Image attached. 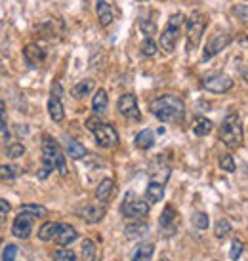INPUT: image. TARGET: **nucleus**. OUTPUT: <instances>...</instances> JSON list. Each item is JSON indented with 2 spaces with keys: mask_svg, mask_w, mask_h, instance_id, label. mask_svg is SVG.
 Masks as SVG:
<instances>
[{
  "mask_svg": "<svg viewBox=\"0 0 248 261\" xmlns=\"http://www.w3.org/2000/svg\"><path fill=\"white\" fill-rule=\"evenodd\" d=\"M151 115L164 124H180L185 116V103L178 95H161L149 105Z\"/></svg>",
  "mask_w": 248,
  "mask_h": 261,
  "instance_id": "f257e3e1",
  "label": "nucleus"
},
{
  "mask_svg": "<svg viewBox=\"0 0 248 261\" xmlns=\"http://www.w3.org/2000/svg\"><path fill=\"white\" fill-rule=\"evenodd\" d=\"M58 170L59 175L65 177L69 174L65 164V156L59 149V145L56 143V139L52 136H44L42 138V172H38V179H46L48 175Z\"/></svg>",
  "mask_w": 248,
  "mask_h": 261,
  "instance_id": "f03ea898",
  "label": "nucleus"
},
{
  "mask_svg": "<svg viewBox=\"0 0 248 261\" xmlns=\"http://www.w3.org/2000/svg\"><path fill=\"white\" fill-rule=\"evenodd\" d=\"M86 128L94 134L97 145L103 147V149H113V147L118 145V134H117V130H115V126L103 122L97 115L88 118Z\"/></svg>",
  "mask_w": 248,
  "mask_h": 261,
  "instance_id": "7ed1b4c3",
  "label": "nucleus"
},
{
  "mask_svg": "<svg viewBox=\"0 0 248 261\" xmlns=\"http://www.w3.org/2000/svg\"><path fill=\"white\" fill-rule=\"evenodd\" d=\"M219 139L226 143L229 149H237L242 143V124L241 116L231 113L224 118L221 130H219Z\"/></svg>",
  "mask_w": 248,
  "mask_h": 261,
  "instance_id": "20e7f679",
  "label": "nucleus"
},
{
  "mask_svg": "<svg viewBox=\"0 0 248 261\" xmlns=\"http://www.w3.org/2000/svg\"><path fill=\"white\" fill-rule=\"evenodd\" d=\"M185 21V17L183 14H174L170 15V19H168L166 27L164 31L161 33V38H159V48L162 51H166V54H172L176 48V44H178V38H180V31H182V25Z\"/></svg>",
  "mask_w": 248,
  "mask_h": 261,
  "instance_id": "39448f33",
  "label": "nucleus"
},
{
  "mask_svg": "<svg viewBox=\"0 0 248 261\" xmlns=\"http://www.w3.org/2000/svg\"><path fill=\"white\" fill-rule=\"evenodd\" d=\"M206 25H208V19L201 12H195L187 19V51L195 50L199 46V42H201V38H203L206 31Z\"/></svg>",
  "mask_w": 248,
  "mask_h": 261,
  "instance_id": "423d86ee",
  "label": "nucleus"
},
{
  "mask_svg": "<svg viewBox=\"0 0 248 261\" xmlns=\"http://www.w3.org/2000/svg\"><path fill=\"white\" fill-rule=\"evenodd\" d=\"M203 86H205V90L212 92V94H226V92H229L233 88V79L224 73L208 74V76L203 79Z\"/></svg>",
  "mask_w": 248,
  "mask_h": 261,
  "instance_id": "0eeeda50",
  "label": "nucleus"
},
{
  "mask_svg": "<svg viewBox=\"0 0 248 261\" xmlns=\"http://www.w3.org/2000/svg\"><path fill=\"white\" fill-rule=\"evenodd\" d=\"M33 227H35V219H33V216L21 212V214H19V216H15V219H14V225H12V234L17 237V239L25 240V239H29L31 237Z\"/></svg>",
  "mask_w": 248,
  "mask_h": 261,
  "instance_id": "6e6552de",
  "label": "nucleus"
},
{
  "mask_svg": "<svg viewBox=\"0 0 248 261\" xmlns=\"http://www.w3.org/2000/svg\"><path fill=\"white\" fill-rule=\"evenodd\" d=\"M118 113L126 118H132V120H139L141 115H139V107H138V99L134 94H122L118 97Z\"/></svg>",
  "mask_w": 248,
  "mask_h": 261,
  "instance_id": "1a4fd4ad",
  "label": "nucleus"
},
{
  "mask_svg": "<svg viewBox=\"0 0 248 261\" xmlns=\"http://www.w3.org/2000/svg\"><path fill=\"white\" fill-rule=\"evenodd\" d=\"M231 40H233V37H231V33H219V35H216V37L212 38L210 42L206 44L205 48V54H203V59H210L214 58L216 54H219V51H224L231 44Z\"/></svg>",
  "mask_w": 248,
  "mask_h": 261,
  "instance_id": "9d476101",
  "label": "nucleus"
},
{
  "mask_svg": "<svg viewBox=\"0 0 248 261\" xmlns=\"http://www.w3.org/2000/svg\"><path fill=\"white\" fill-rule=\"evenodd\" d=\"M122 214L128 219H143L149 214V204L145 200H124Z\"/></svg>",
  "mask_w": 248,
  "mask_h": 261,
  "instance_id": "9b49d317",
  "label": "nucleus"
},
{
  "mask_svg": "<svg viewBox=\"0 0 248 261\" xmlns=\"http://www.w3.org/2000/svg\"><path fill=\"white\" fill-rule=\"evenodd\" d=\"M23 58H25V61H27L31 67H38V65H42V61L46 59V51H44V48H40L38 44H27V46L23 48Z\"/></svg>",
  "mask_w": 248,
  "mask_h": 261,
  "instance_id": "f8f14e48",
  "label": "nucleus"
},
{
  "mask_svg": "<svg viewBox=\"0 0 248 261\" xmlns=\"http://www.w3.org/2000/svg\"><path fill=\"white\" fill-rule=\"evenodd\" d=\"M95 12H97V21L102 27H109L113 19H115V12L107 0H97L95 4Z\"/></svg>",
  "mask_w": 248,
  "mask_h": 261,
  "instance_id": "ddd939ff",
  "label": "nucleus"
},
{
  "mask_svg": "<svg viewBox=\"0 0 248 261\" xmlns=\"http://www.w3.org/2000/svg\"><path fill=\"white\" fill-rule=\"evenodd\" d=\"M113 189H115V181L111 179V177H107V179H103V181H100V185L95 187V200L100 204H105L109 202L111 195H113Z\"/></svg>",
  "mask_w": 248,
  "mask_h": 261,
  "instance_id": "4468645a",
  "label": "nucleus"
},
{
  "mask_svg": "<svg viewBox=\"0 0 248 261\" xmlns=\"http://www.w3.org/2000/svg\"><path fill=\"white\" fill-rule=\"evenodd\" d=\"M63 145H65V151L67 154L71 156L73 160H81L86 156V147L82 145V143H79V141H75V139L71 138H63Z\"/></svg>",
  "mask_w": 248,
  "mask_h": 261,
  "instance_id": "2eb2a0df",
  "label": "nucleus"
},
{
  "mask_svg": "<svg viewBox=\"0 0 248 261\" xmlns=\"http://www.w3.org/2000/svg\"><path fill=\"white\" fill-rule=\"evenodd\" d=\"M77 237H79V232H77L75 227H71V225H59V231H58V234H56V240H58L59 246H69L71 242L77 240Z\"/></svg>",
  "mask_w": 248,
  "mask_h": 261,
  "instance_id": "dca6fc26",
  "label": "nucleus"
},
{
  "mask_svg": "<svg viewBox=\"0 0 248 261\" xmlns=\"http://www.w3.org/2000/svg\"><path fill=\"white\" fill-rule=\"evenodd\" d=\"M48 115L54 122H61L63 118H65V111H63V103L59 97H54L50 95V99H48Z\"/></svg>",
  "mask_w": 248,
  "mask_h": 261,
  "instance_id": "f3484780",
  "label": "nucleus"
},
{
  "mask_svg": "<svg viewBox=\"0 0 248 261\" xmlns=\"http://www.w3.org/2000/svg\"><path fill=\"white\" fill-rule=\"evenodd\" d=\"M151 15V12L149 14H141L138 19V25H139V31L145 35L147 38H151L157 33V21H155V17H149Z\"/></svg>",
  "mask_w": 248,
  "mask_h": 261,
  "instance_id": "a211bd4d",
  "label": "nucleus"
},
{
  "mask_svg": "<svg viewBox=\"0 0 248 261\" xmlns=\"http://www.w3.org/2000/svg\"><path fill=\"white\" fill-rule=\"evenodd\" d=\"M107 107H109V95L105 90H97L94 94V99H92V109L95 115H102L107 111Z\"/></svg>",
  "mask_w": 248,
  "mask_h": 261,
  "instance_id": "6ab92c4d",
  "label": "nucleus"
},
{
  "mask_svg": "<svg viewBox=\"0 0 248 261\" xmlns=\"http://www.w3.org/2000/svg\"><path fill=\"white\" fill-rule=\"evenodd\" d=\"M134 143H136V147H138V149H141V151L151 149V147L155 145L153 130H149V128H147V130H141L138 136H136V141H134Z\"/></svg>",
  "mask_w": 248,
  "mask_h": 261,
  "instance_id": "aec40b11",
  "label": "nucleus"
},
{
  "mask_svg": "<svg viewBox=\"0 0 248 261\" xmlns=\"http://www.w3.org/2000/svg\"><path fill=\"white\" fill-rule=\"evenodd\" d=\"M105 216V210H103L102 206H86L84 210H82V218L86 223H100Z\"/></svg>",
  "mask_w": 248,
  "mask_h": 261,
  "instance_id": "412c9836",
  "label": "nucleus"
},
{
  "mask_svg": "<svg viewBox=\"0 0 248 261\" xmlns=\"http://www.w3.org/2000/svg\"><path fill=\"white\" fill-rule=\"evenodd\" d=\"M145 196L149 202H161L162 198H164V185L162 183H157V181H151L147 185V191H145Z\"/></svg>",
  "mask_w": 248,
  "mask_h": 261,
  "instance_id": "4be33fe9",
  "label": "nucleus"
},
{
  "mask_svg": "<svg viewBox=\"0 0 248 261\" xmlns=\"http://www.w3.org/2000/svg\"><path fill=\"white\" fill-rule=\"evenodd\" d=\"M92 90H94V80L86 79V80H81L77 86H73V90H71V95H73L75 99H84V97H86Z\"/></svg>",
  "mask_w": 248,
  "mask_h": 261,
  "instance_id": "5701e85b",
  "label": "nucleus"
},
{
  "mask_svg": "<svg viewBox=\"0 0 248 261\" xmlns=\"http://www.w3.org/2000/svg\"><path fill=\"white\" fill-rule=\"evenodd\" d=\"M153 252H155L153 244L143 242V244H139V246L136 248V252H134V255H132V261H151Z\"/></svg>",
  "mask_w": 248,
  "mask_h": 261,
  "instance_id": "b1692460",
  "label": "nucleus"
},
{
  "mask_svg": "<svg viewBox=\"0 0 248 261\" xmlns=\"http://www.w3.org/2000/svg\"><path fill=\"white\" fill-rule=\"evenodd\" d=\"M59 225L61 223H56V221H46V223L40 227V231H38V239L44 240V242L56 239V234H58V231H59Z\"/></svg>",
  "mask_w": 248,
  "mask_h": 261,
  "instance_id": "393cba45",
  "label": "nucleus"
},
{
  "mask_svg": "<svg viewBox=\"0 0 248 261\" xmlns=\"http://www.w3.org/2000/svg\"><path fill=\"white\" fill-rule=\"evenodd\" d=\"M147 232H149V227H147L143 221H136V223H132L126 227V237L128 239H143Z\"/></svg>",
  "mask_w": 248,
  "mask_h": 261,
  "instance_id": "a878e982",
  "label": "nucleus"
},
{
  "mask_svg": "<svg viewBox=\"0 0 248 261\" xmlns=\"http://www.w3.org/2000/svg\"><path fill=\"white\" fill-rule=\"evenodd\" d=\"M176 221H178V214L172 206H166L164 212H162L161 216V227L162 229H166V231H172L176 227Z\"/></svg>",
  "mask_w": 248,
  "mask_h": 261,
  "instance_id": "bb28decb",
  "label": "nucleus"
},
{
  "mask_svg": "<svg viewBox=\"0 0 248 261\" xmlns=\"http://www.w3.org/2000/svg\"><path fill=\"white\" fill-rule=\"evenodd\" d=\"M212 130V120L205 118V116H199L195 124H193V132H195V136L199 138H203V136H208Z\"/></svg>",
  "mask_w": 248,
  "mask_h": 261,
  "instance_id": "cd10ccee",
  "label": "nucleus"
},
{
  "mask_svg": "<svg viewBox=\"0 0 248 261\" xmlns=\"http://www.w3.org/2000/svg\"><path fill=\"white\" fill-rule=\"evenodd\" d=\"M97 255V246L92 239H86L82 242V261H95Z\"/></svg>",
  "mask_w": 248,
  "mask_h": 261,
  "instance_id": "c85d7f7f",
  "label": "nucleus"
},
{
  "mask_svg": "<svg viewBox=\"0 0 248 261\" xmlns=\"http://www.w3.org/2000/svg\"><path fill=\"white\" fill-rule=\"evenodd\" d=\"M21 212L29 214L33 218H46V216H48V210H46L44 206H40V204H23Z\"/></svg>",
  "mask_w": 248,
  "mask_h": 261,
  "instance_id": "c756f323",
  "label": "nucleus"
},
{
  "mask_svg": "<svg viewBox=\"0 0 248 261\" xmlns=\"http://www.w3.org/2000/svg\"><path fill=\"white\" fill-rule=\"evenodd\" d=\"M229 232H231L229 219H218V221H216V227H214L216 239H226V237H229Z\"/></svg>",
  "mask_w": 248,
  "mask_h": 261,
  "instance_id": "7c9ffc66",
  "label": "nucleus"
},
{
  "mask_svg": "<svg viewBox=\"0 0 248 261\" xmlns=\"http://www.w3.org/2000/svg\"><path fill=\"white\" fill-rule=\"evenodd\" d=\"M219 168H221L224 172H227V174H233L235 170H237L233 156H231V154H221V156H219Z\"/></svg>",
  "mask_w": 248,
  "mask_h": 261,
  "instance_id": "2f4dec72",
  "label": "nucleus"
},
{
  "mask_svg": "<svg viewBox=\"0 0 248 261\" xmlns=\"http://www.w3.org/2000/svg\"><path fill=\"white\" fill-rule=\"evenodd\" d=\"M15 175H17V168L15 166H10V164L0 166V179L2 181H12V179H15Z\"/></svg>",
  "mask_w": 248,
  "mask_h": 261,
  "instance_id": "473e14b6",
  "label": "nucleus"
},
{
  "mask_svg": "<svg viewBox=\"0 0 248 261\" xmlns=\"http://www.w3.org/2000/svg\"><path fill=\"white\" fill-rule=\"evenodd\" d=\"M6 152L10 159H19L21 154H25V147L19 143V141H14V143H10L6 147Z\"/></svg>",
  "mask_w": 248,
  "mask_h": 261,
  "instance_id": "72a5a7b5",
  "label": "nucleus"
},
{
  "mask_svg": "<svg viewBox=\"0 0 248 261\" xmlns=\"http://www.w3.org/2000/svg\"><path fill=\"white\" fill-rule=\"evenodd\" d=\"M0 134L6 139H10V130H8V120H6V105L0 101Z\"/></svg>",
  "mask_w": 248,
  "mask_h": 261,
  "instance_id": "f704fd0d",
  "label": "nucleus"
},
{
  "mask_svg": "<svg viewBox=\"0 0 248 261\" xmlns=\"http://www.w3.org/2000/svg\"><path fill=\"white\" fill-rule=\"evenodd\" d=\"M157 42H155L153 38H145L143 42H141V54L143 56H147V58H151V56H155L157 54Z\"/></svg>",
  "mask_w": 248,
  "mask_h": 261,
  "instance_id": "c9c22d12",
  "label": "nucleus"
},
{
  "mask_svg": "<svg viewBox=\"0 0 248 261\" xmlns=\"http://www.w3.org/2000/svg\"><path fill=\"white\" fill-rule=\"evenodd\" d=\"M54 261H77V254L73 250H67V248H61L54 254Z\"/></svg>",
  "mask_w": 248,
  "mask_h": 261,
  "instance_id": "e433bc0d",
  "label": "nucleus"
},
{
  "mask_svg": "<svg viewBox=\"0 0 248 261\" xmlns=\"http://www.w3.org/2000/svg\"><path fill=\"white\" fill-rule=\"evenodd\" d=\"M242 254V240L233 239L231 240V248H229V257L233 261H237Z\"/></svg>",
  "mask_w": 248,
  "mask_h": 261,
  "instance_id": "4c0bfd02",
  "label": "nucleus"
},
{
  "mask_svg": "<svg viewBox=\"0 0 248 261\" xmlns=\"http://www.w3.org/2000/svg\"><path fill=\"white\" fill-rule=\"evenodd\" d=\"M208 216L206 214H203V212H199V214H195L193 216V223H195V227L197 229H208Z\"/></svg>",
  "mask_w": 248,
  "mask_h": 261,
  "instance_id": "58836bf2",
  "label": "nucleus"
},
{
  "mask_svg": "<svg viewBox=\"0 0 248 261\" xmlns=\"http://www.w3.org/2000/svg\"><path fill=\"white\" fill-rule=\"evenodd\" d=\"M17 257V246L15 244H8L2 252V261H15Z\"/></svg>",
  "mask_w": 248,
  "mask_h": 261,
  "instance_id": "ea45409f",
  "label": "nucleus"
},
{
  "mask_svg": "<svg viewBox=\"0 0 248 261\" xmlns=\"http://www.w3.org/2000/svg\"><path fill=\"white\" fill-rule=\"evenodd\" d=\"M10 210H12L10 202H8V200H4V198H0V225L6 223L8 216H10Z\"/></svg>",
  "mask_w": 248,
  "mask_h": 261,
  "instance_id": "a19ab883",
  "label": "nucleus"
},
{
  "mask_svg": "<svg viewBox=\"0 0 248 261\" xmlns=\"http://www.w3.org/2000/svg\"><path fill=\"white\" fill-rule=\"evenodd\" d=\"M235 14L241 15V19L246 23V4H241V6H235Z\"/></svg>",
  "mask_w": 248,
  "mask_h": 261,
  "instance_id": "79ce46f5",
  "label": "nucleus"
},
{
  "mask_svg": "<svg viewBox=\"0 0 248 261\" xmlns=\"http://www.w3.org/2000/svg\"><path fill=\"white\" fill-rule=\"evenodd\" d=\"M52 95L61 99V84H59V82H54V86H52Z\"/></svg>",
  "mask_w": 248,
  "mask_h": 261,
  "instance_id": "37998d69",
  "label": "nucleus"
},
{
  "mask_svg": "<svg viewBox=\"0 0 248 261\" xmlns=\"http://www.w3.org/2000/svg\"><path fill=\"white\" fill-rule=\"evenodd\" d=\"M161 261H168V259H166V257H162V259H161Z\"/></svg>",
  "mask_w": 248,
  "mask_h": 261,
  "instance_id": "c03bdc74",
  "label": "nucleus"
},
{
  "mask_svg": "<svg viewBox=\"0 0 248 261\" xmlns=\"http://www.w3.org/2000/svg\"><path fill=\"white\" fill-rule=\"evenodd\" d=\"M138 2H147V0H138Z\"/></svg>",
  "mask_w": 248,
  "mask_h": 261,
  "instance_id": "a18cd8bd",
  "label": "nucleus"
}]
</instances>
